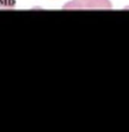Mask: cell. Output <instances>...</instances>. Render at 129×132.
Here are the masks:
<instances>
[{"mask_svg":"<svg viewBox=\"0 0 129 132\" xmlns=\"http://www.w3.org/2000/svg\"><path fill=\"white\" fill-rule=\"evenodd\" d=\"M109 0H73L64 6L66 9H110Z\"/></svg>","mask_w":129,"mask_h":132,"instance_id":"1","label":"cell"},{"mask_svg":"<svg viewBox=\"0 0 129 132\" xmlns=\"http://www.w3.org/2000/svg\"><path fill=\"white\" fill-rule=\"evenodd\" d=\"M15 5L14 0H0V7L3 8H11Z\"/></svg>","mask_w":129,"mask_h":132,"instance_id":"2","label":"cell"}]
</instances>
